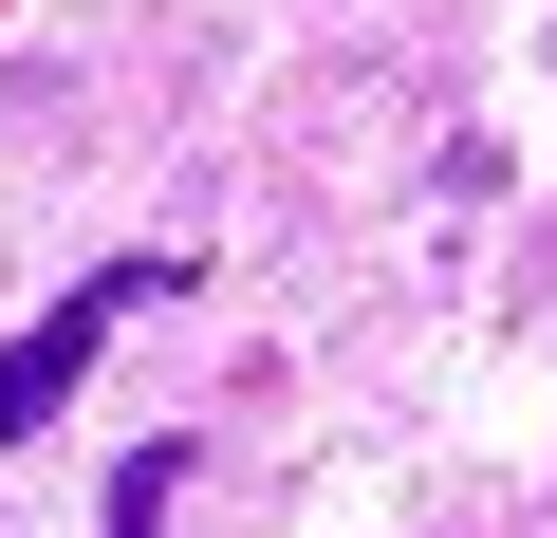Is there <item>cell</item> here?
Masks as SVG:
<instances>
[{"instance_id": "cell-2", "label": "cell", "mask_w": 557, "mask_h": 538, "mask_svg": "<svg viewBox=\"0 0 557 538\" xmlns=\"http://www.w3.org/2000/svg\"><path fill=\"white\" fill-rule=\"evenodd\" d=\"M168 501H186V446H131L112 464V538H168Z\"/></svg>"}, {"instance_id": "cell-1", "label": "cell", "mask_w": 557, "mask_h": 538, "mask_svg": "<svg viewBox=\"0 0 557 538\" xmlns=\"http://www.w3.org/2000/svg\"><path fill=\"white\" fill-rule=\"evenodd\" d=\"M168 279H186V260H94V279H75V298H57L38 335H20V353H0V446H38V427L75 409V372H94V335H112V316H149Z\"/></svg>"}]
</instances>
